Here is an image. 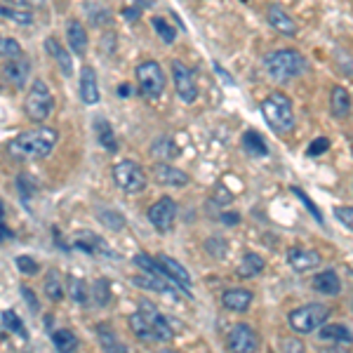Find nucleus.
Segmentation results:
<instances>
[{
	"instance_id": "obj_1",
	"label": "nucleus",
	"mask_w": 353,
	"mask_h": 353,
	"mask_svg": "<svg viewBox=\"0 0 353 353\" xmlns=\"http://www.w3.org/2000/svg\"><path fill=\"white\" fill-rule=\"evenodd\" d=\"M59 141V132L54 128H36L17 134L8 144V153L14 161H41L48 158Z\"/></svg>"
},
{
	"instance_id": "obj_12",
	"label": "nucleus",
	"mask_w": 353,
	"mask_h": 353,
	"mask_svg": "<svg viewBox=\"0 0 353 353\" xmlns=\"http://www.w3.org/2000/svg\"><path fill=\"white\" fill-rule=\"evenodd\" d=\"M73 248L81 250V252H88V254H106V257H116V254L111 252L109 245H106L104 238H99L92 231H78L76 238H73Z\"/></svg>"
},
{
	"instance_id": "obj_7",
	"label": "nucleus",
	"mask_w": 353,
	"mask_h": 353,
	"mask_svg": "<svg viewBox=\"0 0 353 353\" xmlns=\"http://www.w3.org/2000/svg\"><path fill=\"white\" fill-rule=\"evenodd\" d=\"M113 181L125 193H141L146 189V174L134 161H121L113 165Z\"/></svg>"
},
{
	"instance_id": "obj_43",
	"label": "nucleus",
	"mask_w": 353,
	"mask_h": 353,
	"mask_svg": "<svg viewBox=\"0 0 353 353\" xmlns=\"http://www.w3.org/2000/svg\"><path fill=\"white\" fill-rule=\"evenodd\" d=\"M281 351L283 353H306L304 341L297 337H283L281 339Z\"/></svg>"
},
{
	"instance_id": "obj_38",
	"label": "nucleus",
	"mask_w": 353,
	"mask_h": 353,
	"mask_svg": "<svg viewBox=\"0 0 353 353\" xmlns=\"http://www.w3.org/2000/svg\"><path fill=\"white\" fill-rule=\"evenodd\" d=\"M99 221L104 226H109V229H113V231H121L125 226V217H123V214H118L116 210H101Z\"/></svg>"
},
{
	"instance_id": "obj_35",
	"label": "nucleus",
	"mask_w": 353,
	"mask_h": 353,
	"mask_svg": "<svg viewBox=\"0 0 353 353\" xmlns=\"http://www.w3.org/2000/svg\"><path fill=\"white\" fill-rule=\"evenodd\" d=\"M109 301H111V283L106 278H97L92 285V304L106 306Z\"/></svg>"
},
{
	"instance_id": "obj_42",
	"label": "nucleus",
	"mask_w": 353,
	"mask_h": 353,
	"mask_svg": "<svg viewBox=\"0 0 353 353\" xmlns=\"http://www.w3.org/2000/svg\"><path fill=\"white\" fill-rule=\"evenodd\" d=\"M334 217H337L349 231H353V208L351 205H337V208H334Z\"/></svg>"
},
{
	"instance_id": "obj_4",
	"label": "nucleus",
	"mask_w": 353,
	"mask_h": 353,
	"mask_svg": "<svg viewBox=\"0 0 353 353\" xmlns=\"http://www.w3.org/2000/svg\"><path fill=\"white\" fill-rule=\"evenodd\" d=\"M327 318H330L327 306L318 304V301H311V304H304V306H299V309L290 311L288 323H290V327H292L294 332L309 334V332H313V330L325 325Z\"/></svg>"
},
{
	"instance_id": "obj_37",
	"label": "nucleus",
	"mask_w": 353,
	"mask_h": 353,
	"mask_svg": "<svg viewBox=\"0 0 353 353\" xmlns=\"http://www.w3.org/2000/svg\"><path fill=\"white\" fill-rule=\"evenodd\" d=\"M151 24H153V28H156L158 38H161V41H163L165 45H172V43H174V38H176L174 26H170L168 21L161 19V17H153V19H151Z\"/></svg>"
},
{
	"instance_id": "obj_31",
	"label": "nucleus",
	"mask_w": 353,
	"mask_h": 353,
	"mask_svg": "<svg viewBox=\"0 0 353 353\" xmlns=\"http://www.w3.org/2000/svg\"><path fill=\"white\" fill-rule=\"evenodd\" d=\"M243 149L254 158L269 156V146H266V141L261 139V134L254 132V130H248V132L243 134Z\"/></svg>"
},
{
	"instance_id": "obj_45",
	"label": "nucleus",
	"mask_w": 353,
	"mask_h": 353,
	"mask_svg": "<svg viewBox=\"0 0 353 353\" xmlns=\"http://www.w3.org/2000/svg\"><path fill=\"white\" fill-rule=\"evenodd\" d=\"M327 149H330V139H327V137H318V139L313 141L309 149H306V153H309V158H316V156H323V153H325Z\"/></svg>"
},
{
	"instance_id": "obj_15",
	"label": "nucleus",
	"mask_w": 353,
	"mask_h": 353,
	"mask_svg": "<svg viewBox=\"0 0 353 353\" xmlns=\"http://www.w3.org/2000/svg\"><path fill=\"white\" fill-rule=\"evenodd\" d=\"M266 19H269L273 31H278L281 36H288V38L297 36V24H294V19L281 8V5H269V10H266Z\"/></svg>"
},
{
	"instance_id": "obj_13",
	"label": "nucleus",
	"mask_w": 353,
	"mask_h": 353,
	"mask_svg": "<svg viewBox=\"0 0 353 353\" xmlns=\"http://www.w3.org/2000/svg\"><path fill=\"white\" fill-rule=\"evenodd\" d=\"M285 257L294 273L313 271L318 264H321V254H318L316 250H306V248H290Z\"/></svg>"
},
{
	"instance_id": "obj_51",
	"label": "nucleus",
	"mask_w": 353,
	"mask_h": 353,
	"mask_svg": "<svg viewBox=\"0 0 353 353\" xmlns=\"http://www.w3.org/2000/svg\"><path fill=\"white\" fill-rule=\"evenodd\" d=\"M221 221L233 226V224H238V221H241V217H238V212H224V214H221Z\"/></svg>"
},
{
	"instance_id": "obj_47",
	"label": "nucleus",
	"mask_w": 353,
	"mask_h": 353,
	"mask_svg": "<svg viewBox=\"0 0 353 353\" xmlns=\"http://www.w3.org/2000/svg\"><path fill=\"white\" fill-rule=\"evenodd\" d=\"M292 193H294V196H297V198H299V201H301V203H304V205H306V208H309V210H311V212H313V217H316V219H318V224H323V214H321V210H318V208H316V205H313V203L309 201V198H306V193H304V191H301V189H297V186H292Z\"/></svg>"
},
{
	"instance_id": "obj_30",
	"label": "nucleus",
	"mask_w": 353,
	"mask_h": 353,
	"mask_svg": "<svg viewBox=\"0 0 353 353\" xmlns=\"http://www.w3.org/2000/svg\"><path fill=\"white\" fill-rule=\"evenodd\" d=\"M52 346L59 353H73L78 349V337L73 330L68 327H61V330H54L52 332Z\"/></svg>"
},
{
	"instance_id": "obj_29",
	"label": "nucleus",
	"mask_w": 353,
	"mask_h": 353,
	"mask_svg": "<svg viewBox=\"0 0 353 353\" xmlns=\"http://www.w3.org/2000/svg\"><path fill=\"white\" fill-rule=\"evenodd\" d=\"M97 337H99V344H101V349H104V353H128L123 341L118 339L109 330V325H104V323L97 325Z\"/></svg>"
},
{
	"instance_id": "obj_40",
	"label": "nucleus",
	"mask_w": 353,
	"mask_h": 353,
	"mask_svg": "<svg viewBox=\"0 0 353 353\" xmlns=\"http://www.w3.org/2000/svg\"><path fill=\"white\" fill-rule=\"evenodd\" d=\"M0 52H3V59H21V48L19 43L14 41V38H3V48H0Z\"/></svg>"
},
{
	"instance_id": "obj_2",
	"label": "nucleus",
	"mask_w": 353,
	"mask_h": 353,
	"mask_svg": "<svg viewBox=\"0 0 353 353\" xmlns=\"http://www.w3.org/2000/svg\"><path fill=\"white\" fill-rule=\"evenodd\" d=\"M264 66L269 76L278 83H288L309 71V61L297 50H276L264 57Z\"/></svg>"
},
{
	"instance_id": "obj_14",
	"label": "nucleus",
	"mask_w": 353,
	"mask_h": 353,
	"mask_svg": "<svg viewBox=\"0 0 353 353\" xmlns=\"http://www.w3.org/2000/svg\"><path fill=\"white\" fill-rule=\"evenodd\" d=\"M153 176H156L158 184L174 186V189H179V186H186L191 181V176L186 174L184 170L172 168V165H168V163H156V165H153Z\"/></svg>"
},
{
	"instance_id": "obj_9",
	"label": "nucleus",
	"mask_w": 353,
	"mask_h": 353,
	"mask_svg": "<svg viewBox=\"0 0 353 353\" xmlns=\"http://www.w3.org/2000/svg\"><path fill=\"white\" fill-rule=\"evenodd\" d=\"M149 221L153 224V229L161 231V233H168L172 231L174 226V219H176V203L172 198H161V201H156L149 208Z\"/></svg>"
},
{
	"instance_id": "obj_26",
	"label": "nucleus",
	"mask_w": 353,
	"mask_h": 353,
	"mask_svg": "<svg viewBox=\"0 0 353 353\" xmlns=\"http://www.w3.org/2000/svg\"><path fill=\"white\" fill-rule=\"evenodd\" d=\"M94 132H97L99 144L104 146L106 151H111V153L118 151V139H116V134H113L111 123L106 121V118H94Z\"/></svg>"
},
{
	"instance_id": "obj_52",
	"label": "nucleus",
	"mask_w": 353,
	"mask_h": 353,
	"mask_svg": "<svg viewBox=\"0 0 353 353\" xmlns=\"http://www.w3.org/2000/svg\"><path fill=\"white\" fill-rule=\"evenodd\" d=\"M8 238H12V231L8 229V224L3 221V241H8Z\"/></svg>"
},
{
	"instance_id": "obj_8",
	"label": "nucleus",
	"mask_w": 353,
	"mask_h": 353,
	"mask_svg": "<svg viewBox=\"0 0 353 353\" xmlns=\"http://www.w3.org/2000/svg\"><path fill=\"white\" fill-rule=\"evenodd\" d=\"M226 344H229L231 353H257L261 339L250 325L238 323V325H233L229 330V334H226Z\"/></svg>"
},
{
	"instance_id": "obj_27",
	"label": "nucleus",
	"mask_w": 353,
	"mask_h": 353,
	"mask_svg": "<svg viewBox=\"0 0 353 353\" xmlns=\"http://www.w3.org/2000/svg\"><path fill=\"white\" fill-rule=\"evenodd\" d=\"M318 334H321V339L337 341V344H351V341H353L351 330L346 325H341V323H330V325H323L321 330H318Z\"/></svg>"
},
{
	"instance_id": "obj_48",
	"label": "nucleus",
	"mask_w": 353,
	"mask_h": 353,
	"mask_svg": "<svg viewBox=\"0 0 353 353\" xmlns=\"http://www.w3.org/2000/svg\"><path fill=\"white\" fill-rule=\"evenodd\" d=\"M21 297H24L26 304L31 306V311H33V313L41 311V304H38V299H36V294H33V290H31V288L21 285Z\"/></svg>"
},
{
	"instance_id": "obj_33",
	"label": "nucleus",
	"mask_w": 353,
	"mask_h": 353,
	"mask_svg": "<svg viewBox=\"0 0 353 353\" xmlns=\"http://www.w3.org/2000/svg\"><path fill=\"white\" fill-rule=\"evenodd\" d=\"M45 294H48V299H52V301L64 299V283H61V276L57 269L48 271V278H45Z\"/></svg>"
},
{
	"instance_id": "obj_18",
	"label": "nucleus",
	"mask_w": 353,
	"mask_h": 353,
	"mask_svg": "<svg viewBox=\"0 0 353 353\" xmlns=\"http://www.w3.org/2000/svg\"><path fill=\"white\" fill-rule=\"evenodd\" d=\"M252 292L245 288H229L224 290V294H221V306H224L226 311H236V313H243L250 309V304H252Z\"/></svg>"
},
{
	"instance_id": "obj_28",
	"label": "nucleus",
	"mask_w": 353,
	"mask_h": 353,
	"mask_svg": "<svg viewBox=\"0 0 353 353\" xmlns=\"http://www.w3.org/2000/svg\"><path fill=\"white\" fill-rule=\"evenodd\" d=\"M264 266H266V261L261 259L259 254L245 252L241 264H238V276H241V278H254V276H259V273L264 271Z\"/></svg>"
},
{
	"instance_id": "obj_24",
	"label": "nucleus",
	"mask_w": 353,
	"mask_h": 353,
	"mask_svg": "<svg viewBox=\"0 0 353 353\" xmlns=\"http://www.w3.org/2000/svg\"><path fill=\"white\" fill-rule=\"evenodd\" d=\"M313 288H316V292H321V294L337 297L341 292V281L332 269H327V271H321L316 278H313Z\"/></svg>"
},
{
	"instance_id": "obj_17",
	"label": "nucleus",
	"mask_w": 353,
	"mask_h": 353,
	"mask_svg": "<svg viewBox=\"0 0 353 353\" xmlns=\"http://www.w3.org/2000/svg\"><path fill=\"white\" fill-rule=\"evenodd\" d=\"M141 306H144V311L146 316H149V323H151V327H153V332H156V339L158 341H172L174 337V330L170 327V321L163 316L161 311H156V306L149 304V301H141Z\"/></svg>"
},
{
	"instance_id": "obj_34",
	"label": "nucleus",
	"mask_w": 353,
	"mask_h": 353,
	"mask_svg": "<svg viewBox=\"0 0 353 353\" xmlns=\"http://www.w3.org/2000/svg\"><path fill=\"white\" fill-rule=\"evenodd\" d=\"M0 14L5 19L14 21L17 26H31L33 24V12L28 8H10V5H3L0 8Z\"/></svg>"
},
{
	"instance_id": "obj_50",
	"label": "nucleus",
	"mask_w": 353,
	"mask_h": 353,
	"mask_svg": "<svg viewBox=\"0 0 353 353\" xmlns=\"http://www.w3.org/2000/svg\"><path fill=\"white\" fill-rule=\"evenodd\" d=\"M12 3L21 5V8H28V10H41V8H45V0H12Z\"/></svg>"
},
{
	"instance_id": "obj_49",
	"label": "nucleus",
	"mask_w": 353,
	"mask_h": 353,
	"mask_svg": "<svg viewBox=\"0 0 353 353\" xmlns=\"http://www.w3.org/2000/svg\"><path fill=\"white\" fill-rule=\"evenodd\" d=\"M212 68H214V73H217L221 81H224V85H229V88H231V85H236V81H233V76H231V73L226 71V68L221 66V64H217V61H214V66H212Z\"/></svg>"
},
{
	"instance_id": "obj_19",
	"label": "nucleus",
	"mask_w": 353,
	"mask_h": 353,
	"mask_svg": "<svg viewBox=\"0 0 353 353\" xmlns=\"http://www.w3.org/2000/svg\"><path fill=\"white\" fill-rule=\"evenodd\" d=\"M81 99L88 106L99 104V83H97V73L92 66H83L81 71Z\"/></svg>"
},
{
	"instance_id": "obj_5",
	"label": "nucleus",
	"mask_w": 353,
	"mask_h": 353,
	"mask_svg": "<svg viewBox=\"0 0 353 353\" xmlns=\"http://www.w3.org/2000/svg\"><path fill=\"white\" fill-rule=\"evenodd\" d=\"M137 85H139V92L146 99H161V94L165 92V73L158 61H141L134 68Z\"/></svg>"
},
{
	"instance_id": "obj_21",
	"label": "nucleus",
	"mask_w": 353,
	"mask_h": 353,
	"mask_svg": "<svg viewBox=\"0 0 353 353\" xmlns=\"http://www.w3.org/2000/svg\"><path fill=\"white\" fill-rule=\"evenodd\" d=\"M132 283L137 288L141 290H153V292H168V294H176L179 290H174L176 285L168 278H161V276H153V273H141V276H134Z\"/></svg>"
},
{
	"instance_id": "obj_11",
	"label": "nucleus",
	"mask_w": 353,
	"mask_h": 353,
	"mask_svg": "<svg viewBox=\"0 0 353 353\" xmlns=\"http://www.w3.org/2000/svg\"><path fill=\"white\" fill-rule=\"evenodd\" d=\"M156 259L161 261L165 276H168L170 281L174 283V285H179L181 292H184L186 297L191 299V276H189V271H186L184 266L179 264V261H174L172 257H168V254H158Z\"/></svg>"
},
{
	"instance_id": "obj_41",
	"label": "nucleus",
	"mask_w": 353,
	"mask_h": 353,
	"mask_svg": "<svg viewBox=\"0 0 353 353\" xmlns=\"http://www.w3.org/2000/svg\"><path fill=\"white\" fill-rule=\"evenodd\" d=\"M17 186H19V191H21V196H24V198H31L33 193L38 191V184L33 181L31 174H19V176H17Z\"/></svg>"
},
{
	"instance_id": "obj_6",
	"label": "nucleus",
	"mask_w": 353,
	"mask_h": 353,
	"mask_svg": "<svg viewBox=\"0 0 353 353\" xmlns=\"http://www.w3.org/2000/svg\"><path fill=\"white\" fill-rule=\"evenodd\" d=\"M24 109L31 121H36V123L48 121V116L54 109V97L50 92L48 85H45V81H33L26 101H24Z\"/></svg>"
},
{
	"instance_id": "obj_22",
	"label": "nucleus",
	"mask_w": 353,
	"mask_h": 353,
	"mask_svg": "<svg viewBox=\"0 0 353 353\" xmlns=\"http://www.w3.org/2000/svg\"><path fill=\"white\" fill-rule=\"evenodd\" d=\"M66 38H68V45H71V50L78 57L88 54V31H85V26L78 19H68Z\"/></svg>"
},
{
	"instance_id": "obj_32",
	"label": "nucleus",
	"mask_w": 353,
	"mask_h": 353,
	"mask_svg": "<svg viewBox=\"0 0 353 353\" xmlns=\"http://www.w3.org/2000/svg\"><path fill=\"white\" fill-rule=\"evenodd\" d=\"M179 153V149L174 146V141L170 137H158L156 141L151 144V156L153 158H161V161H172V158Z\"/></svg>"
},
{
	"instance_id": "obj_46",
	"label": "nucleus",
	"mask_w": 353,
	"mask_h": 353,
	"mask_svg": "<svg viewBox=\"0 0 353 353\" xmlns=\"http://www.w3.org/2000/svg\"><path fill=\"white\" fill-rule=\"evenodd\" d=\"M205 248H208V252L212 254V257H219L221 259L226 254V243L221 241V238H210Z\"/></svg>"
},
{
	"instance_id": "obj_25",
	"label": "nucleus",
	"mask_w": 353,
	"mask_h": 353,
	"mask_svg": "<svg viewBox=\"0 0 353 353\" xmlns=\"http://www.w3.org/2000/svg\"><path fill=\"white\" fill-rule=\"evenodd\" d=\"M330 111L334 118H346L351 113V94L341 85H334L330 94Z\"/></svg>"
},
{
	"instance_id": "obj_36",
	"label": "nucleus",
	"mask_w": 353,
	"mask_h": 353,
	"mask_svg": "<svg viewBox=\"0 0 353 353\" xmlns=\"http://www.w3.org/2000/svg\"><path fill=\"white\" fill-rule=\"evenodd\" d=\"M68 294H71V299L76 304H88L92 290H88L85 281H81V278H68Z\"/></svg>"
},
{
	"instance_id": "obj_3",
	"label": "nucleus",
	"mask_w": 353,
	"mask_h": 353,
	"mask_svg": "<svg viewBox=\"0 0 353 353\" xmlns=\"http://www.w3.org/2000/svg\"><path fill=\"white\" fill-rule=\"evenodd\" d=\"M261 116L269 123V128L273 132L285 134L294 128V109L292 101L288 94L283 92H273L261 101Z\"/></svg>"
},
{
	"instance_id": "obj_23",
	"label": "nucleus",
	"mask_w": 353,
	"mask_h": 353,
	"mask_svg": "<svg viewBox=\"0 0 353 353\" xmlns=\"http://www.w3.org/2000/svg\"><path fill=\"white\" fill-rule=\"evenodd\" d=\"M45 52L50 57H54L57 64H59V71L64 73V76H73V61H71V54L66 52L64 45H59L57 38H45Z\"/></svg>"
},
{
	"instance_id": "obj_10",
	"label": "nucleus",
	"mask_w": 353,
	"mask_h": 353,
	"mask_svg": "<svg viewBox=\"0 0 353 353\" xmlns=\"http://www.w3.org/2000/svg\"><path fill=\"white\" fill-rule=\"evenodd\" d=\"M172 83H174V90L176 94H179V99L184 101V104H193V101L198 99V88L196 83H193V76L191 71L186 68V64H181L179 59L172 61Z\"/></svg>"
},
{
	"instance_id": "obj_44",
	"label": "nucleus",
	"mask_w": 353,
	"mask_h": 353,
	"mask_svg": "<svg viewBox=\"0 0 353 353\" xmlns=\"http://www.w3.org/2000/svg\"><path fill=\"white\" fill-rule=\"evenodd\" d=\"M17 269L24 273V276H36V273L41 271V266H38V261L31 257H17Z\"/></svg>"
},
{
	"instance_id": "obj_39",
	"label": "nucleus",
	"mask_w": 353,
	"mask_h": 353,
	"mask_svg": "<svg viewBox=\"0 0 353 353\" xmlns=\"http://www.w3.org/2000/svg\"><path fill=\"white\" fill-rule=\"evenodd\" d=\"M3 325H5V330H12V332H17L19 337H26L24 323H21L19 318H17L14 311H10V309L3 311Z\"/></svg>"
},
{
	"instance_id": "obj_20",
	"label": "nucleus",
	"mask_w": 353,
	"mask_h": 353,
	"mask_svg": "<svg viewBox=\"0 0 353 353\" xmlns=\"http://www.w3.org/2000/svg\"><path fill=\"white\" fill-rule=\"evenodd\" d=\"M128 325H130L132 334L139 341H146V344H156V341H158L156 332H153V327H151V323H149V316H146V313L141 311V309L128 318Z\"/></svg>"
},
{
	"instance_id": "obj_16",
	"label": "nucleus",
	"mask_w": 353,
	"mask_h": 353,
	"mask_svg": "<svg viewBox=\"0 0 353 353\" xmlns=\"http://www.w3.org/2000/svg\"><path fill=\"white\" fill-rule=\"evenodd\" d=\"M28 76H31V64L24 59H8L3 64V78L12 85L14 90H21L28 83Z\"/></svg>"
}]
</instances>
